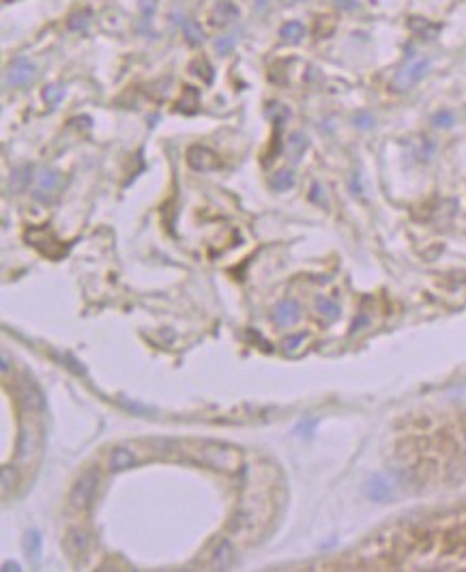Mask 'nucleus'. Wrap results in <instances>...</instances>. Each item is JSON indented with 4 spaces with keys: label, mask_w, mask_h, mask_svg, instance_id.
<instances>
[{
    "label": "nucleus",
    "mask_w": 466,
    "mask_h": 572,
    "mask_svg": "<svg viewBox=\"0 0 466 572\" xmlns=\"http://www.w3.org/2000/svg\"><path fill=\"white\" fill-rule=\"evenodd\" d=\"M189 461L213 467V469H221V471H235L239 467V452L226 445H217V443H200L198 454L191 456Z\"/></svg>",
    "instance_id": "nucleus-1"
},
{
    "label": "nucleus",
    "mask_w": 466,
    "mask_h": 572,
    "mask_svg": "<svg viewBox=\"0 0 466 572\" xmlns=\"http://www.w3.org/2000/svg\"><path fill=\"white\" fill-rule=\"evenodd\" d=\"M97 486H99V471L97 469H89L71 489V506L78 508V510H86L93 499H95V493H97Z\"/></svg>",
    "instance_id": "nucleus-2"
},
{
    "label": "nucleus",
    "mask_w": 466,
    "mask_h": 572,
    "mask_svg": "<svg viewBox=\"0 0 466 572\" xmlns=\"http://www.w3.org/2000/svg\"><path fill=\"white\" fill-rule=\"evenodd\" d=\"M430 69V61L425 59H415V61H409L406 63L393 78V87L398 91H406V89H411L413 84H417Z\"/></svg>",
    "instance_id": "nucleus-3"
},
{
    "label": "nucleus",
    "mask_w": 466,
    "mask_h": 572,
    "mask_svg": "<svg viewBox=\"0 0 466 572\" xmlns=\"http://www.w3.org/2000/svg\"><path fill=\"white\" fill-rule=\"evenodd\" d=\"M61 185H63V177L56 173V170H43L37 179V185L33 190V196L39 200V203H52V200L58 196L61 192Z\"/></svg>",
    "instance_id": "nucleus-4"
},
{
    "label": "nucleus",
    "mask_w": 466,
    "mask_h": 572,
    "mask_svg": "<svg viewBox=\"0 0 466 572\" xmlns=\"http://www.w3.org/2000/svg\"><path fill=\"white\" fill-rule=\"evenodd\" d=\"M37 73V67L35 63H31L28 59H24V56H20V59H13L9 63V69H7V82L11 84V87H24V84H28Z\"/></svg>",
    "instance_id": "nucleus-5"
},
{
    "label": "nucleus",
    "mask_w": 466,
    "mask_h": 572,
    "mask_svg": "<svg viewBox=\"0 0 466 572\" xmlns=\"http://www.w3.org/2000/svg\"><path fill=\"white\" fill-rule=\"evenodd\" d=\"M187 164L194 170H198V173H209V170L219 168V157L211 149L196 145V147H189L187 151Z\"/></svg>",
    "instance_id": "nucleus-6"
},
{
    "label": "nucleus",
    "mask_w": 466,
    "mask_h": 572,
    "mask_svg": "<svg viewBox=\"0 0 466 572\" xmlns=\"http://www.w3.org/2000/svg\"><path fill=\"white\" fill-rule=\"evenodd\" d=\"M301 317V308L295 299H284L275 306L273 310V321L279 325V327H290L295 325Z\"/></svg>",
    "instance_id": "nucleus-7"
},
{
    "label": "nucleus",
    "mask_w": 466,
    "mask_h": 572,
    "mask_svg": "<svg viewBox=\"0 0 466 572\" xmlns=\"http://www.w3.org/2000/svg\"><path fill=\"white\" fill-rule=\"evenodd\" d=\"M237 17H239V7L235 3H230V0H219L211 11V22L215 26H226L230 22H235Z\"/></svg>",
    "instance_id": "nucleus-8"
},
{
    "label": "nucleus",
    "mask_w": 466,
    "mask_h": 572,
    "mask_svg": "<svg viewBox=\"0 0 466 572\" xmlns=\"http://www.w3.org/2000/svg\"><path fill=\"white\" fill-rule=\"evenodd\" d=\"M367 495L372 501H387L393 495V486L385 476H374L367 482Z\"/></svg>",
    "instance_id": "nucleus-9"
},
{
    "label": "nucleus",
    "mask_w": 466,
    "mask_h": 572,
    "mask_svg": "<svg viewBox=\"0 0 466 572\" xmlns=\"http://www.w3.org/2000/svg\"><path fill=\"white\" fill-rule=\"evenodd\" d=\"M22 405L26 409H31V411H41L45 407V398H43L41 389L33 381H28L24 392H22Z\"/></svg>",
    "instance_id": "nucleus-10"
},
{
    "label": "nucleus",
    "mask_w": 466,
    "mask_h": 572,
    "mask_svg": "<svg viewBox=\"0 0 466 572\" xmlns=\"http://www.w3.org/2000/svg\"><path fill=\"white\" fill-rule=\"evenodd\" d=\"M136 465V456L127 448H116L110 454V469L112 471H125Z\"/></svg>",
    "instance_id": "nucleus-11"
},
{
    "label": "nucleus",
    "mask_w": 466,
    "mask_h": 572,
    "mask_svg": "<svg viewBox=\"0 0 466 572\" xmlns=\"http://www.w3.org/2000/svg\"><path fill=\"white\" fill-rule=\"evenodd\" d=\"M86 547H89V538H86L84 531H78V529H71L65 538V549L71 557H80Z\"/></svg>",
    "instance_id": "nucleus-12"
},
{
    "label": "nucleus",
    "mask_w": 466,
    "mask_h": 572,
    "mask_svg": "<svg viewBox=\"0 0 466 572\" xmlns=\"http://www.w3.org/2000/svg\"><path fill=\"white\" fill-rule=\"evenodd\" d=\"M232 562H235V547H232L228 540H221L219 547L213 553V566H217L219 570H228Z\"/></svg>",
    "instance_id": "nucleus-13"
},
{
    "label": "nucleus",
    "mask_w": 466,
    "mask_h": 572,
    "mask_svg": "<svg viewBox=\"0 0 466 572\" xmlns=\"http://www.w3.org/2000/svg\"><path fill=\"white\" fill-rule=\"evenodd\" d=\"M316 310H318L320 317H323L325 321H329V323H333V321H337V319H340V306H337L333 299L318 297V301H316Z\"/></svg>",
    "instance_id": "nucleus-14"
},
{
    "label": "nucleus",
    "mask_w": 466,
    "mask_h": 572,
    "mask_svg": "<svg viewBox=\"0 0 466 572\" xmlns=\"http://www.w3.org/2000/svg\"><path fill=\"white\" fill-rule=\"evenodd\" d=\"M24 551L31 562H39L41 557V536L37 531H28L24 536Z\"/></svg>",
    "instance_id": "nucleus-15"
},
{
    "label": "nucleus",
    "mask_w": 466,
    "mask_h": 572,
    "mask_svg": "<svg viewBox=\"0 0 466 572\" xmlns=\"http://www.w3.org/2000/svg\"><path fill=\"white\" fill-rule=\"evenodd\" d=\"M279 35H282V39L286 43H299L303 39V35H305V28H303L301 22H288V24L282 26Z\"/></svg>",
    "instance_id": "nucleus-16"
},
{
    "label": "nucleus",
    "mask_w": 466,
    "mask_h": 572,
    "mask_svg": "<svg viewBox=\"0 0 466 572\" xmlns=\"http://www.w3.org/2000/svg\"><path fill=\"white\" fill-rule=\"evenodd\" d=\"M295 185V173L293 170H279V173H275L271 177V187L275 192H286Z\"/></svg>",
    "instance_id": "nucleus-17"
},
{
    "label": "nucleus",
    "mask_w": 466,
    "mask_h": 572,
    "mask_svg": "<svg viewBox=\"0 0 466 572\" xmlns=\"http://www.w3.org/2000/svg\"><path fill=\"white\" fill-rule=\"evenodd\" d=\"M31 179H33V168L31 166H22V168H17L15 173L11 175V187L15 192H22V190L28 187Z\"/></svg>",
    "instance_id": "nucleus-18"
},
{
    "label": "nucleus",
    "mask_w": 466,
    "mask_h": 572,
    "mask_svg": "<svg viewBox=\"0 0 466 572\" xmlns=\"http://www.w3.org/2000/svg\"><path fill=\"white\" fill-rule=\"evenodd\" d=\"M183 33H185L187 43H191V45H198V43H202V39H205V33H202V26H200L198 22H194V20H187V22L183 24Z\"/></svg>",
    "instance_id": "nucleus-19"
},
{
    "label": "nucleus",
    "mask_w": 466,
    "mask_h": 572,
    "mask_svg": "<svg viewBox=\"0 0 466 572\" xmlns=\"http://www.w3.org/2000/svg\"><path fill=\"white\" fill-rule=\"evenodd\" d=\"M305 147H307V138L303 134H295V136L288 138V153H290V157H293L295 162L303 155Z\"/></svg>",
    "instance_id": "nucleus-20"
},
{
    "label": "nucleus",
    "mask_w": 466,
    "mask_h": 572,
    "mask_svg": "<svg viewBox=\"0 0 466 572\" xmlns=\"http://www.w3.org/2000/svg\"><path fill=\"white\" fill-rule=\"evenodd\" d=\"M409 26L413 28L415 33H419L421 37H436V33L441 31L439 26H432V24L425 22L423 17H413V20L409 22Z\"/></svg>",
    "instance_id": "nucleus-21"
},
{
    "label": "nucleus",
    "mask_w": 466,
    "mask_h": 572,
    "mask_svg": "<svg viewBox=\"0 0 466 572\" xmlns=\"http://www.w3.org/2000/svg\"><path fill=\"white\" fill-rule=\"evenodd\" d=\"M191 71H194L198 78L205 80L207 84L213 80V69H211V65H209V61H207V59H196V61L191 63Z\"/></svg>",
    "instance_id": "nucleus-22"
},
{
    "label": "nucleus",
    "mask_w": 466,
    "mask_h": 572,
    "mask_svg": "<svg viewBox=\"0 0 466 572\" xmlns=\"http://www.w3.org/2000/svg\"><path fill=\"white\" fill-rule=\"evenodd\" d=\"M33 450V433L28 431V428H22V433H20V439H17V456L20 459H24V456H28V452Z\"/></svg>",
    "instance_id": "nucleus-23"
},
{
    "label": "nucleus",
    "mask_w": 466,
    "mask_h": 572,
    "mask_svg": "<svg viewBox=\"0 0 466 572\" xmlns=\"http://www.w3.org/2000/svg\"><path fill=\"white\" fill-rule=\"evenodd\" d=\"M89 17H91V11H75L71 13V17L67 20V26L71 28V31H82V28H86V24H89Z\"/></svg>",
    "instance_id": "nucleus-24"
},
{
    "label": "nucleus",
    "mask_w": 466,
    "mask_h": 572,
    "mask_svg": "<svg viewBox=\"0 0 466 572\" xmlns=\"http://www.w3.org/2000/svg\"><path fill=\"white\" fill-rule=\"evenodd\" d=\"M63 95H65V89L61 87V84H50V87H45V91H43V99L48 103H52V106H56L58 101H61Z\"/></svg>",
    "instance_id": "nucleus-25"
},
{
    "label": "nucleus",
    "mask_w": 466,
    "mask_h": 572,
    "mask_svg": "<svg viewBox=\"0 0 466 572\" xmlns=\"http://www.w3.org/2000/svg\"><path fill=\"white\" fill-rule=\"evenodd\" d=\"M15 478H17L15 469H13L11 465H5V467H3V491H5V493L9 491V486H11V484H15Z\"/></svg>",
    "instance_id": "nucleus-26"
},
{
    "label": "nucleus",
    "mask_w": 466,
    "mask_h": 572,
    "mask_svg": "<svg viewBox=\"0 0 466 572\" xmlns=\"http://www.w3.org/2000/svg\"><path fill=\"white\" fill-rule=\"evenodd\" d=\"M453 123V114L451 112H439L434 117V125L436 127H449Z\"/></svg>",
    "instance_id": "nucleus-27"
},
{
    "label": "nucleus",
    "mask_w": 466,
    "mask_h": 572,
    "mask_svg": "<svg viewBox=\"0 0 466 572\" xmlns=\"http://www.w3.org/2000/svg\"><path fill=\"white\" fill-rule=\"evenodd\" d=\"M232 45H235V39H232V37H219V39L215 41V48H217L221 54H228V52L232 50Z\"/></svg>",
    "instance_id": "nucleus-28"
},
{
    "label": "nucleus",
    "mask_w": 466,
    "mask_h": 572,
    "mask_svg": "<svg viewBox=\"0 0 466 572\" xmlns=\"http://www.w3.org/2000/svg\"><path fill=\"white\" fill-rule=\"evenodd\" d=\"M142 11H144V17L149 20L155 11V0H142Z\"/></svg>",
    "instance_id": "nucleus-29"
},
{
    "label": "nucleus",
    "mask_w": 466,
    "mask_h": 572,
    "mask_svg": "<svg viewBox=\"0 0 466 572\" xmlns=\"http://www.w3.org/2000/svg\"><path fill=\"white\" fill-rule=\"evenodd\" d=\"M303 340H305V336H303V334H299V336H295V338L286 340V349H288V351L297 349V347H299V342H303Z\"/></svg>",
    "instance_id": "nucleus-30"
},
{
    "label": "nucleus",
    "mask_w": 466,
    "mask_h": 572,
    "mask_svg": "<svg viewBox=\"0 0 466 572\" xmlns=\"http://www.w3.org/2000/svg\"><path fill=\"white\" fill-rule=\"evenodd\" d=\"M355 125H359V127H372V117H367V114H361V117L355 119Z\"/></svg>",
    "instance_id": "nucleus-31"
},
{
    "label": "nucleus",
    "mask_w": 466,
    "mask_h": 572,
    "mask_svg": "<svg viewBox=\"0 0 466 572\" xmlns=\"http://www.w3.org/2000/svg\"><path fill=\"white\" fill-rule=\"evenodd\" d=\"M3 570H20V566L15 562H5L3 564Z\"/></svg>",
    "instance_id": "nucleus-32"
},
{
    "label": "nucleus",
    "mask_w": 466,
    "mask_h": 572,
    "mask_svg": "<svg viewBox=\"0 0 466 572\" xmlns=\"http://www.w3.org/2000/svg\"><path fill=\"white\" fill-rule=\"evenodd\" d=\"M286 3H303V0H286Z\"/></svg>",
    "instance_id": "nucleus-33"
}]
</instances>
